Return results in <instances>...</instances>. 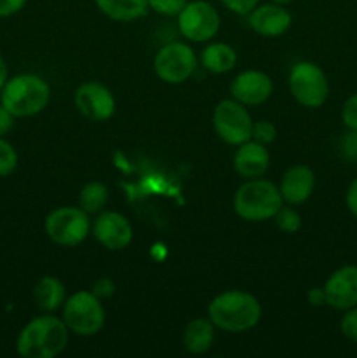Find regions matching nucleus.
I'll return each instance as SVG.
<instances>
[{"instance_id":"f257e3e1","label":"nucleus","mask_w":357,"mask_h":358,"mask_svg":"<svg viewBox=\"0 0 357 358\" xmlns=\"http://www.w3.org/2000/svg\"><path fill=\"white\" fill-rule=\"evenodd\" d=\"M262 317L258 297L244 290H226L209 304V318L212 324L227 334H244L252 331Z\"/></svg>"},{"instance_id":"f03ea898","label":"nucleus","mask_w":357,"mask_h":358,"mask_svg":"<svg viewBox=\"0 0 357 358\" xmlns=\"http://www.w3.org/2000/svg\"><path fill=\"white\" fill-rule=\"evenodd\" d=\"M69 327L62 318L42 315L28 322L16 339V352L23 358H55L69 345Z\"/></svg>"},{"instance_id":"7ed1b4c3","label":"nucleus","mask_w":357,"mask_h":358,"mask_svg":"<svg viewBox=\"0 0 357 358\" xmlns=\"http://www.w3.org/2000/svg\"><path fill=\"white\" fill-rule=\"evenodd\" d=\"M51 100V87L37 73H20L4 84L0 91V103L14 117H31L48 107Z\"/></svg>"},{"instance_id":"20e7f679","label":"nucleus","mask_w":357,"mask_h":358,"mask_svg":"<svg viewBox=\"0 0 357 358\" xmlns=\"http://www.w3.org/2000/svg\"><path fill=\"white\" fill-rule=\"evenodd\" d=\"M284 205L280 189L265 178H251L238 187L233 198V208L247 222H262L275 217Z\"/></svg>"},{"instance_id":"39448f33","label":"nucleus","mask_w":357,"mask_h":358,"mask_svg":"<svg viewBox=\"0 0 357 358\" xmlns=\"http://www.w3.org/2000/svg\"><path fill=\"white\" fill-rule=\"evenodd\" d=\"M62 320L77 336L98 334L105 325V308L91 290H79L63 303Z\"/></svg>"},{"instance_id":"423d86ee","label":"nucleus","mask_w":357,"mask_h":358,"mask_svg":"<svg viewBox=\"0 0 357 358\" xmlns=\"http://www.w3.org/2000/svg\"><path fill=\"white\" fill-rule=\"evenodd\" d=\"M88 215L90 213L80 206H59L46 217V234L59 247H77L91 233V220Z\"/></svg>"},{"instance_id":"0eeeda50","label":"nucleus","mask_w":357,"mask_h":358,"mask_svg":"<svg viewBox=\"0 0 357 358\" xmlns=\"http://www.w3.org/2000/svg\"><path fill=\"white\" fill-rule=\"evenodd\" d=\"M289 90L300 105L318 108L328 100L329 83L324 70L317 63L300 62L290 69Z\"/></svg>"},{"instance_id":"6e6552de","label":"nucleus","mask_w":357,"mask_h":358,"mask_svg":"<svg viewBox=\"0 0 357 358\" xmlns=\"http://www.w3.org/2000/svg\"><path fill=\"white\" fill-rule=\"evenodd\" d=\"M212 121L217 136L227 145L238 147L252 138L254 121H252L247 107L234 100V98L223 100L216 105Z\"/></svg>"},{"instance_id":"1a4fd4ad","label":"nucleus","mask_w":357,"mask_h":358,"mask_svg":"<svg viewBox=\"0 0 357 358\" xmlns=\"http://www.w3.org/2000/svg\"><path fill=\"white\" fill-rule=\"evenodd\" d=\"M196 55L184 42H170L156 52L154 72L163 83L182 84L195 73Z\"/></svg>"},{"instance_id":"9d476101","label":"nucleus","mask_w":357,"mask_h":358,"mask_svg":"<svg viewBox=\"0 0 357 358\" xmlns=\"http://www.w3.org/2000/svg\"><path fill=\"white\" fill-rule=\"evenodd\" d=\"M220 16L216 7L206 0H192L186 3L178 14V30L188 41L206 42L217 35Z\"/></svg>"},{"instance_id":"9b49d317","label":"nucleus","mask_w":357,"mask_h":358,"mask_svg":"<svg viewBox=\"0 0 357 358\" xmlns=\"http://www.w3.org/2000/svg\"><path fill=\"white\" fill-rule=\"evenodd\" d=\"M74 103L88 121L104 122L114 115L115 100L112 91L100 83H84L74 93Z\"/></svg>"},{"instance_id":"f8f14e48","label":"nucleus","mask_w":357,"mask_h":358,"mask_svg":"<svg viewBox=\"0 0 357 358\" xmlns=\"http://www.w3.org/2000/svg\"><path fill=\"white\" fill-rule=\"evenodd\" d=\"M94 238L107 250H122L133 240L130 220L119 212H102L91 226Z\"/></svg>"},{"instance_id":"ddd939ff","label":"nucleus","mask_w":357,"mask_h":358,"mask_svg":"<svg viewBox=\"0 0 357 358\" xmlns=\"http://www.w3.org/2000/svg\"><path fill=\"white\" fill-rule=\"evenodd\" d=\"M273 80L261 70H245L231 83V96L245 107L261 105L272 96Z\"/></svg>"},{"instance_id":"4468645a","label":"nucleus","mask_w":357,"mask_h":358,"mask_svg":"<svg viewBox=\"0 0 357 358\" xmlns=\"http://www.w3.org/2000/svg\"><path fill=\"white\" fill-rule=\"evenodd\" d=\"M328 306L345 311L357 306V266H342L324 283Z\"/></svg>"},{"instance_id":"2eb2a0df","label":"nucleus","mask_w":357,"mask_h":358,"mask_svg":"<svg viewBox=\"0 0 357 358\" xmlns=\"http://www.w3.org/2000/svg\"><path fill=\"white\" fill-rule=\"evenodd\" d=\"M248 27L255 31V34L262 35V37H279L289 30L290 23H293V16L286 6L280 3L268 2V3H258L251 13L247 14Z\"/></svg>"},{"instance_id":"dca6fc26","label":"nucleus","mask_w":357,"mask_h":358,"mask_svg":"<svg viewBox=\"0 0 357 358\" xmlns=\"http://www.w3.org/2000/svg\"><path fill=\"white\" fill-rule=\"evenodd\" d=\"M279 189L284 201L289 203V205H301L314 194V170L307 164H294L284 173Z\"/></svg>"},{"instance_id":"f3484780","label":"nucleus","mask_w":357,"mask_h":358,"mask_svg":"<svg viewBox=\"0 0 357 358\" xmlns=\"http://www.w3.org/2000/svg\"><path fill=\"white\" fill-rule=\"evenodd\" d=\"M233 168L245 180L262 177L270 168V152L266 145L255 140H247L238 145L233 157Z\"/></svg>"},{"instance_id":"a211bd4d","label":"nucleus","mask_w":357,"mask_h":358,"mask_svg":"<svg viewBox=\"0 0 357 358\" xmlns=\"http://www.w3.org/2000/svg\"><path fill=\"white\" fill-rule=\"evenodd\" d=\"M214 338H216V325L212 324V320L210 318H195L186 325L182 343L189 353L202 355L212 348Z\"/></svg>"},{"instance_id":"6ab92c4d","label":"nucleus","mask_w":357,"mask_h":358,"mask_svg":"<svg viewBox=\"0 0 357 358\" xmlns=\"http://www.w3.org/2000/svg\"><path fill=\"white\" fill-rule=\"evenodd\" d=\"M94 3L108 20L119 23L140 20L149 10V0H94Z\"/></svg>"},{"instance_id":"aec40b11","label":"nucleus","mask_w":357,"mask_h":358,"mask_svg":"<svg viewBox=\"0 0 357 358\" xmlns=\"http://www.w3.org/2000/svg\"><path fill=\"white\" fill-rule=\"evenodd\" d=\"M66 299V290L62 280L55 276H42L34 287L35 306L42 311H56L63 306Z\"/></svg>"},{"instance_id":"412c9836","label":"nucleus","mask_w":357,"mask_h":358,"mask_svg":"<svg viewBox=\"0 0 357 358\" xmlns=\"http://www.w3.org/2000/svg\"><path fill=\"white\" fill-rule=\"evenodd\" d=\"M237 51L230 44L214 42L202 51V65L212 73H226L237 65Z\"/></svg>"},{"instance_id":"4be33fe9","label":"nucleus","mask_w":357,"mask_h":358,"mask_svg":"<svg viewBox=\"0 0 357 358\" xmlns=\"http://www.w3.org/2000/svg\"><path fill=\"white\" fill-rule=\"evenodd\" d=\"M108 201V189L102 182H90L79 192V206L86 213H100Z\"/></svg>"},{"instance_id":"5701e85b","label":"nucleus","mask_w":357,"mask_h":358,"mask_svg":"<svg viewBox=\"0 0 357 358\" xmlns=\"http://www.w3.org/2000/svg\"><path fill=\"white\" fill-rule=\"evenodd\" d=\"M273 220H275L276 227H279L280 231H284V233H290V234L298 233V231L301 229V226H303V220H301L300 213H298L293 206H286V205L280 206V210L275 213Z\"/></svg>"},{"instance_id":"b1692460","label":"nucleus","mask_w":357,"mask_h":358,"mask_svg":"<svg viewBox=\"0 0 357 358\" xmlns=\"http://www.w3.org/2000/svg\"><path fill=\"white\" fill-rule=\"evenodd\" d=\"M18 168V152L13 143L0 136V177H9Z\"/></svg>"},{"instance_id":"393cba45","label":"nucleus","mask_w":357,"mask_h":358,"mask_svg":"<svg viewBox=\"0 0 357 358\" xmlns=\"http://www.w3.org/2000/svg\"><path fill=\"white\" fill-rule=\"evenodd\" d=\"M189 0H149V9L161 16H178Z\"/></svg>"},{"instance_id":"a878e982","label":"nucleus","mask_w":357,"mask_h":358,"mask_svg":"<svg viewBox=\"0 0 357 358\" xmlns=\"http://www.w3.org/2000/svg\"><path fill=\"white\" fill-rule=\"evenodd\" d=\"M276 138V126L270 121H258L252 126V138L262 145H270Z\"/></svg>"},{"instance_id":"bb28decb","label":"nucleus","mask_w":357,"mask_h":358,"mask_svg":"<svg viewBox=\"0 0 357 358\" xmlns=\"http://www.w3.org/2000/svg\"><path fill=\"white\" fill-rule=\"evenodd\" d=\"M340 331L349 341L357 345V306L345 310L342 320H340Z\"/></svg>"},{"instance_id":"cd10ccee","label":"nucleus","mask_w":357,"mask_h":358,"mask_svg":"<svg viewBox=\"0 0 357 358\" xmlns=\"http://www.w3.org/2000/svg\"><path fill=\"white\" fill-rule=\"evenodd\" d=\"M340 152L350 163H357V129H349L340 140Z\"/></svg>"},{"instance_id":"c85d7f7f","label":"nucleus","mask_w":357,"mask_h":358,"mask_svg":"<svg viewBox=\"0 0 357 358\" xmlns=\"http://www.w3.org/2000/svg\"><path fill=\"white\" fill-rule=\"evenodd\" d=\"M342 121L346 129H357V93L350 94L343 103Z\"/></svg>"},{"instance_id":"c756f323","label":"nucleus","mask_w":357,"mask_h":358,"mask_svg":"<svg viewBox=\"0 0 357 358\" xmlns=\"http://www.w3.org/2000/svg\"><path fill=\"white\" fill-rule=\"evenodd\" d=\"M259 2H261V0H220V3H223L226 9L238 14V16H247Z\"/></svg>"},{"instance_id":"7c9ffc66","label":"nucleus","mask_w":357,"mask_h":358,"mask_svg":"<svg viewBox=\"0 0 357 358\" xmlns=\"http://www.w3.org/2000/svg\"><path fill=\"white\" fill-rule=\"evenodd\" d=\"M115 285L111 278H98L97 282L91 287V292L98 297V299H108V297L114 296Z\"/></svg>"},{"instance_id":"2f4dec72","label":"nucleus","mask_w":357,"mask_h":358,"mask_svg":"<svg viewBox=\"0 0 357 358\" xmlns=\"http://www.w3.org/2000/svg\"><path fill=\"white\" fill-rule=\"evenodd\" d=\"M28 0H0V17H9L20 13Z\"/></svg>"},{"instance_id":"473e14b6","label":"nucleus","mask_w":357,"mask_h":358,"mask_svg":"<svg viewBox=\"0 0 357 358\" xmlns=\"http://www.w3.org/2000/svg\"><path fill=\"white\" fill-rule=\"evenodd\" d=\"M307 299H308V303H310V306H314V308H322L328 304L324 287H312L307 294Z\"/></svg>"},{"instance_id":"72a5a7b5","label":"nucleus","mask_w":357,"mask_h":358,"mask_svg":"<svg viewBox=\"0 0 357 358\" xmlns=\"http://www.w3.org/2000/svg\"><path fill=\"white\" fill-rule=\"evenodd\" d=\"M345 203L349 212L357 217V177L349 184V189H346L345 194Z\"/></svg>"},{"instance_id":"f704fd0d","label":"nucleus","mask_w":357,"mask_h":358,"mask_svg":"<svg viewBox=\"0 0 357 358\" xmlns=\"http://www.w3.org/2000/svg\"><path fill=\"white\" fill-rule=\"evenodd\" d=\"M14 119L16 117H14V115L10 114V112L7 110L2 103H0V136L7 135V133L13 129Z\"/></svg>"},{"instance_id":"c9c22d12","label":"nucleus","mask_w":357,"mask_h":358,"mask_svg":"<svg viewBox=\"0 0 357 358\" xmlns=\"http://www.w3.org/2000/svg\"><path fill=\"white\" fill-rule=\"evenodd\" d=\"M7 79H9V70H7L6 59H4V56L0 55V91H2L4 84L7 83Z\"/></svg>"},{"instance_id":"e433bc0d","label":"nucleus","mask_w":357,"mask_h":358,"mask_svg":"<svg viewBox=\"0 0 357 358\" xmlns=\"http://www.w3.org/2000/svg\"><path fill=\"white\" fill-rule=\"evenodd\" d=\"M272 2H275V3H280V6H287V3H293L294 0H272Z\"/></svg>"}]
</instances>
